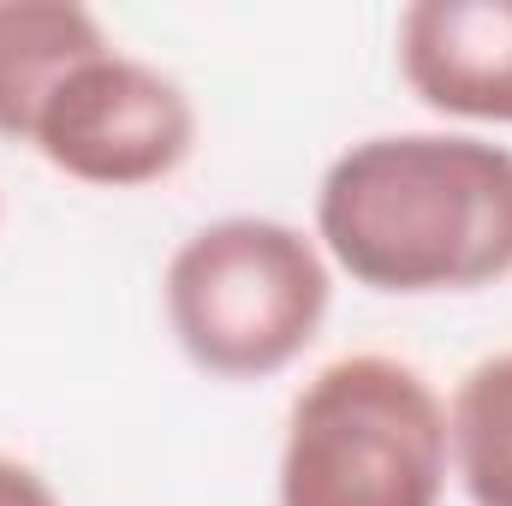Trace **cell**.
Listing matches in <instances>:
<instances>
[{
	"label": "cell",
	"instance_id": "cell-6",
	"mask_svg": "<svg viewBox=\"0 0 512 506\" xmlns=\"http://www.w3.org/2000/svg\"><path fill=\"white\" fill-rule=\"evenodd\" d=\"M108 30L72 0H0V137L24 143L54 84L108 54Z\"/></svg>",
	"mask_w": 512,
	"mask_h": 506
},
{
	"label": "cell",
	"instance_id": "cell-1",
	"mask_svg": "<svg viewBox=\"0 0 512 506\" xmlns=\"http://www.w3.org/2000/svg\"><path fill=\"white\" fill-rule=\"evenodd\" d=\"M322 256L382 298L483 292L512 274V149L471 131H382L316 185Z\"/></svg>",
	"mask_w": 512,
	"mask_h": 506
},
{
	"label": "cell",
	"instance_id": "cell-7",
	"mask_svg": "<svg viewBox=\"0 0 512 506\" xmlns=\"http://www.w3.org/2000/svg\"><path fill=\"white\" fill-rule=\"evenodd\" d=\"M447 453L471 506H512V352L459 376L447 405Z\"/></svg>",
	"mask_w": 512,
	"mask_h": 506
},
{
	"label": "cell",
	"instance_id": "cell-3",
	"mask_svg": "<svg viewBox=\"0 0 512 506\" xmlns=\"http://www.w3.org/2000/svg\"><path fill=\"white\" fill-rule=\"evenodd\" d=\"M161 304L179 352L215 381H268L292 370L334 304L322 245L274 215H227L167 256Z\"/></svg>",
	"mask_w": 512,
	"mask_h": 506
},
{
	"label": "cell",
	"instance_id": "cell-5",
	"mask_svg": "<svg viewBox=\"0 0 512 506\" xmlns=\"http://www.w3.org/2000/svg\"><path fill=\"white\" fill-rule=\"evenodd\" d=\"M393 42L399 78L423 108L512 126V0H411Z\"/></svg>",
	"mask_w": 512,
	"mask_h": 506
},
{
	"label": "cell",
	"instance_id": "cell-2",
	"mask_svg": "<svg viewBox=\"0 0 512 506\" xmlns=\"http://www.w3.org/2000/svg\"><path fill=\"white\" fill-rule=\"evenodd\" d=\"M453 477L447 405L423 370L352 352L298 387L286 411L280 506H441Z\"/></svg>",
	"mask_w": 512,
	"mask_h": 506
},
{
	"label": "cell",
	"instance_id": "cell-8",
	"mask_svg": "<svg viewBox=\"0 0 512 506\" xmlns=\"http://www.w3.org/2000/svg\"><path fill=\"white\" fill-rule=\"evenodd\" d=\"M0 506H60V495L18 459L0 453Z\"/></svg>",
	"mask_w": 512,
	"mask_h": 506
},
{
	"label": "cell",
	"instance_id": "cell-4",
	"mask_svg": "<svg viewBox=\"0 0 512 506\" xmlns=\"http://www.w3.org/2000/svg\"><path fill=\"white\" fill-rule=\"evenodd\" d=\"M24 143L78 185L143 191L191 161L197 108L179 78H167L137 54L108 48L54 84Z\"/></svg>",
	"mask_w": 512,
	"mask_h": 506
}]
</instances>
